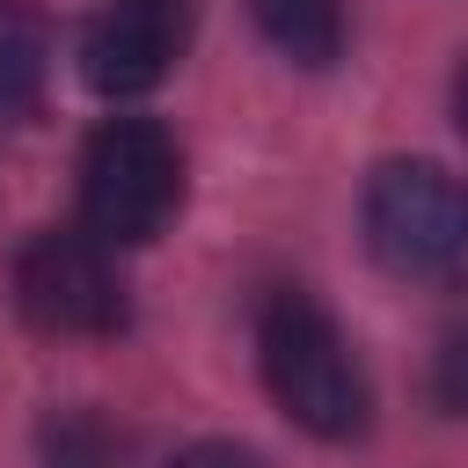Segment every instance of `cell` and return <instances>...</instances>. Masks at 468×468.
I'll return each mask as SVG.
<instances>
[{"label":"cell","mask_w":468,"mask_h":468,"mask_svg":"<svg viewBox=\"0 0 468 468\" xmlns=\"http://www.w3.org/2000/svg\"><path fill=\"white\" fill-rule=\"evenodd\" d=\"M190 44V0H102V15L80 37V73L95 95L124 102L176 73Z\"/></svg>","instance_id":"5"},{"label":"cell","mask_w":468,"mask_h":468,"mask_svg":"<svg viewBox=\"0 0 468 468\" xmlns=\"http://www.w3.org/2000/svg\"><path fill=\"white\" fill-rule=\"evenodd\" d=\"M51 80V22L37 0H0V117H29Z\"/></svg>","instance_id":"6"},{"label":"cell","mask_w":468,"mask_h":468,"mask_svg":"<svg viewBox=\"0 0 468 468\" xmlns=\"http://www.w3.org/2000/svg\"><path fill=\"white\" fill-rule=\"evenodd\" d=\"M183 205V146L154 117H110L80 146V227L110 249L154 241Z\"/></svg>","instance_id":"3"},{"label":"cell","mask_w":468,"mask_h":468,"mask_svg":"<svg viewBox=\"0 0 468 468\" xmlns=\"http://www.w3.org/2000/svg\"><path fill=\"white\" fill-rule=\"evenodd\" d=\"M256 358H263V388L271 402L314 431V439H358L366 417H373V395H366V373L344 344V329L329 322L322 300H307L300 285L271 292L263 314H256Z\"/></svg>","instance_id":"1"},{"label":"cell","mask_w":468,"mask_h":468,"mask_svg":"<svg viewBox=\"0 0 468 468\" xmlns=\"http://www.w3.org/2000/svg\"><path fill=\"white\" fill-rule=\"evenodd\" d=\"M453 117H461V132H468V58H461V73H453Z\"/></svg>","instance_id":"11"},{"label":"cell","mask_w":468,"mask_h":468,"mask_svg":"<svg viewBox=\"0 0 468 468\" xmlns=\"http://www.w3.org/2000/svg\"><path fill=\"white\" fill-rule=\"evenodd\" d=\"M15 307L44 336H110L124 329V278L110 241L88 227H37L15 249Z\"/></svg>","instance_id":"4"},{"label":"cell","mask_w":468,"mask_h":468,"mask_svg":"<svg viewBox=\"0 0 468 468\" xmlns=\"http://www.w3.org/2000/svg\"><path fill=\"white\" fill-rule=\"evenodd\" d=\"M263 44L307 73H329L344 58V0H249Z\"/></svg>","instance_id":"7"},{"label":"cell","mask_w":468,"mask_h":468,"mask_svg":"<svg viewBox=\"0 0 468 468\" xmlns=\"http://www.w3.org/2000/svg\"><path fill=\"white\" fill-rule=\"evenodd\" d=\"M44 468H132V439L102 410H58L44 424Z\"/></svg>","instance_id":"8"},{"label":"cell","mask_w":468,"mask_h":468,"mask_svg":"<svg viewBox=\"0 0 468 468\" xmlns=\"http://www.w3.org/2000/svg\"><path fill=\"white\" fill-rule=\"evenodd\" d=\"M176 468H263L249 446H227V439H205V446H190V453H176Z\"/></svg>","instance_id":"10"},{"label":"cell","mask_w":468,"mask_h":468,"mask_svg":"<svg viewBox=\"0 0 468 468\" xmlns=\"http://www.w3.org/2000/svg\"><path fill=\"white\" fill-rule=\"evenodd\" d=\"M431 395H439V410L468 417V329H453V336L439 344V358H431Z\"/></svg>","instance_id":"9"},{"label":"cell","mask_w":468,"mask_h":468,"mask_svg":"<svg viewBox=\"0 0 468 468\" xmlns=\"http://www.w3.org/2000/svg\"><path fill=\"white\" fill-rule=\"evenodd\" d=\"M366 249L402 285H468V183L439 161H380L366 176Z\"/></svg>","instance_id":"2"}]
</instances>
